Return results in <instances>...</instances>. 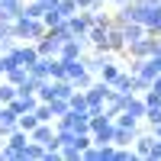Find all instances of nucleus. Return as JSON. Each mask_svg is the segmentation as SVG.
<instances>
[{
  "label": "nucleus",
  "mask_w": 161,
  "mask_h": 161,
  "mask_svg": "<svg viewBox=\"0 0 161 161\" xmlns=\"http://www.w3.org/2000/svg\"><path fill=\"white\" fill-rule=\"evenodd\" d=\"M48 29H45V23L42 19H32V16H26V13H19L16 19H13V39L16 42H39Z\"/></svg>",
  "instance_id": "f257e3e1"
},
{
  "label": "nucleus",
  "mask_w": 161,
  "mask_h": 161,
  "mask_svg": "<svg viewBox=\"0 0 161 161\" xmlns=\"http://www.w3.org/2000/svg\"><path fill=\"white\" fill-rule=\"evenodd\" d=\"M106 93H110V84L106 80H93L90 87H84V97H87V113H103V103H106Z\"/></svg>",
  "instance_id": "f03ea898"
},
{
  "label": "nucleus",
  "mask_w": 161,
  "mask_h": 161,
  "mask_svg": "<svg viewBox=\"0 0 161 161\" xmlns=\"http://www.w3.org/2000/svg\"><path fill=\"white\" fill-rule=\"evenodd\" d=\"M29 139L39 142L42 148H58V132H55V123H39L32 132H29Z\"/></svg>",
  "instance_id": "7ed1b4c3"
},
{
  "label": "nucleus",
  "mask_w": 161,
  "mask_h": 161,
  "mask_svg": "<svg viewBox=\"0 0 161 161\" xmlns=\"http://www.w3.org/2000/svg\"><path fill=\"white\" fill-rule=\"evenodd\" d=\"M13 129H19V116H16V110L10 103H0V136L7 139Z\"/></svg>",
  "instance_id": "20e7f679"
},
{
  "label": "nucleus",
  "mask_w": 161,
  "mask_h": 161,
  "mask_svg": "<svg viewBox=\"0 0 161 161\" xmlns=\"http://www.w3.org/2000/svg\"><path fill=\"white\" fill-rule=\"evenodd\" d=\"M84 52H87V39H84V36H71V39H64L58 58H80Z\"/></svg>",
  "instance_id": "39448f33"
},
{
  "label": "nucleus",
  "mask_w": 161,
  "mask_h": 161,
  "mask_svg": "<svg viewBox=\"0 0 161 161\" xmlns=\"http://www.w3.org/2000/svg\"><path fill=\"white\" fill-rule=\"evenodd\" d=\"M106 48H110V55H123L126 52V36H123V26H110L106 29Z\"/></svg>",
  "instance_id": "423d86ee"
},
{
  "label": "nucleus",
  "mask_w": 161,
  "mask_h": 161,
  "mask_svg": "<svg viewBox=\"0 0 161 161\" xmlns=\"http://www.w3.org/2000/svg\"><path fill=\"white\" fill-rule=\"evenodd\" d=\"M106 29H110V26H97V23H93L90 29L84 32V39H87V45H93L97 52H106V55H110V48H106Z\"/></svg>",
  "instance_id": "0eeeda50"
},
{
  "label": "nucleus",
  "mask_w": 161,
  "mask_h": 161,
  "mask_svg": "<svg viewBox=\"0 0 161 161\" xmlns=\"http://www.w3.org/2000/svg\"><path fill=\"white\" fill-rule=\"evenodd\" d=\"M123 113L129 119H136V123H142V119H145V100H142V93H132V97L126 100V106H123Z\"/></svg>",
  "instance_id": "6e6552de"
},
{
  "label": "nucleus",
  "mask_w": 161,
  "mask_h": 161,
  "mask_svg": "<svg viewBox=\"0 0 161 161\" xmlns=\"http://www.w3.org/2000/svg\"><path fill=\"white\" fill-rule=\"evenodd\" d=\"M139 136V126H119L113 123V145H132Z\"/></svg>",
  "instance_id": "1a4fd4ad"
},
{
  "label": "nucleus",
  "mask_w": 161,
  "mask_h": 161,
  "mask_svg": "<svg viewBox=\"0 0 161 161\" xmlns=\"http://www.w3.org/2000/svg\"><path fill=\"white\" fill-rule=\"evenodd\" d=\"M10 106L16 110V116H23V113H32L36 106H39V97H36V93H16V100H13Z\"/></svg>",
  "instance_id": "9d476101"
},
{
  "label": "nucleus",
  "mask_w": 161,
  "mask_h": 161,
  "mask_svg": "<svg viewBox=\"0 0 161 161\" xmlns=\"http://www.w3.org/2000/svg\"><path fill=\"white\" fill-rule=\"evenodd\" d=\"M132 148H136V155L145 161V158L152 155V148H155V136H152V132H139L136 142H132Z\"/></svg>",
  "instance_id": "9b49d317"
},
{
  "label": "nucleus",
  "mask_w": 161,
  "mask_h": 161,
  "mask_svg": "<svg viewBox=\"0 0 161 161\" xmlns=\"http://www.w3.org/2000/svg\"><path fill=\"white\" fill-rule=\"evenodd\" d=\"M123 36H126V45L129 42H136V39H142V36H148V29L139 23V19H129L126 26H123Z\"/></svg>",
  "instance_id": "f8f14e48"
},
{
  "label": "nucleus",
  "mask_w": 161,
  "mask_h": 161,
  "mask_svg": "<svg viewBox=\"0 0 161 161\" xmlns=\"http://www.w3.org/2000/svg\"><path fill=\"white\" fill-rule=\"evenodd\" d=\"M119 71H123V64H116L113 58H106V61H103V68H100V74H97V77H100V80H106V84H110V87H113V80L119 77Z\"/></svg>",
  "instance_id": "ddd939ff"
},
{
  "label": "nucleus",
  "mask_w": 161,
  "mask_h": 161,
  "mask_svg": "<svg viewBox=\"0 0 161 161\" xmlns=\"http://www.w3.org/2000/svg\"><path fill=\"white\" fill-rule=\"evenodd\" d=\"M23 3L26 0H0V16L3 19H16L23 13Z\"/></svg>",
  "instance_id": "4468645a"
},
{
  "label": "nucleus",
  "mask_w": 161,
  "mask_h": 161,
  "mask_svg": "<svg viewBox=\"0 0 161 161\" xmlns=\"http://www.w3.org/2000/svg\"><path fill=\"white\" fill-rule=\"evenodd\" d=\"M45 0H26V3H23V13H26V16H32V19H42L45 16Z\"/></svg>",
  "instance_id": "2eb2a0df"
},
{
  "label": "nucleus",
  "mask_w": 161,
  "mask_h": 161,
  "mask_svg": "<svg viewBox=\"0 0 161 161\" xmlns=\"http://www.w3.org/2000/svg\"><path fill=\"white\" fill-rule=\"evenodd\" d=\"M113 90H119V93H126V97H129V93H136V90H132V74L123 68V71H119V77L113 80Z\"/></svg>",
  "instance_id": "dca6fc26"
},
{
  "label": "nucleus",
  "mask_w": 161,
  "mask_h": 161,
  "mask_svg": "<svg viewBox=\"0 0 161 161\" xmlns=\"http://www.w3.org/2000/svg\"><path fill=\"white\" fill-rule=\"evenodd\" d=\"M42 23H45V29H55V26L64 23V16H61V10H58V7H48V10H45V16H42Z\"/></svg>",
  "instance_id": "f3484780"
},
{
  "label": "nucleus",
  "mask_w": 161,
  "mask_h": 161,
  "mask_svg": "<svg viewBox=\"0 0 161 161\" xmlns=\"http://www.w3.org/2000/svg\"><path fill=\"white\" fill-rule=\"evenodd\" d=\"M16 100V84H10L7 77H0V103H13Z\"/></svg>",
  "instance_id": "a211bd4d"
},
{
  "label": "nucleus",
  "mask_w": 161,
  "mask_h": 161,
  "mask_svg": "<svg viewBox=\"0 0 161 161\" xmlns=\"http://www.w3.org/2000/svg\"><path fill=\"white\" fill-rule=\"evenodd\" d=\"M42 155H45V148H42V145H39V142H32V139L26 142V152H23V161H32V158H36V161H42Z\"/></svg>",
  "instance_id": "6ab92c4d"
},
{
  "label": "nucleus",
  "mask_w": 161,
  "mask_h": 161,
  "mask_svg": "<svg viewBox=\"0 0 161 161\" xmlns=\"http://www.w3.org/2000/svg\"><path fill=\"white\" fill-rule=\"evenodd\" d=\"M3 77L10 80V84H16V87H19V84H23V80H26V77H29V68H23V64H16V68H10V71H7Z\"/></svg>",
  "instance_id": "aec40b11"
},
{
  "label": "nucleus",
  "mask_w": 161,
  "mask_h": 161,
  "mask_svg": "<svg viewBox=\"0 0 161 161\" xmlns=\"http://www.w3.org/2000/svg\"><path fill=\"white\" fill-rule=\"evenodd\" d=\"M48 106H52V116H55V119H58V116H64V113L71 110V103H68V100H61V97L48 100Z\"/></svg>",
  "instance_id": "412c9836"
},
{
  "label": "nucleus",
  "mask_w": 161,
  "mask_h": 161,
  "mask_svg": "<svg viewBox=\"0 0 161 161\" xmlns=\"http://www.w3.org/2000/svg\"><path fill=\"white\" fill-rule=\"evenodd\" d=\"M36 126H39V116H36V110H32V113H23V116H19V129H23V132H32Z\"/></svg>",
  "instance_id": "4be33fe9"
},
{
  "label": "nucleus",
  "mask_w": 161,
  "mask_h": 161,
  "mask_svg": "<svg viewBox=\"0 0 161 161\" xmlns=\"http://www.w3.org/2000/svg\"><path fill=\"white\" fill-rule=\"evenodd\" d=\"M36 116H39V123H55V116H52V106H48L45 100H39V106H36Z\"/></svg>",
  "instance_id": "5701e85b"
},
{
  "label": "nucleus",
  "mask_w": 161,
  "mask_h": 161,
  "mask_svg": "<svg viewBox=\"0 0 161 161\" xmlns=\"http://www.w3.org/2000/svg\"><path fill=\"white\" fill-rule=\"evenodd\" d=\"M129 19H132V7H129V3H126V7H119V10L113 13V23H116V26H126Z\"/></svg>",
  "instance_id": "b1692460"
},
{
  "label": "nucleus",
  "mask_w": 161,
  "mask_h": 161,
  "mask_svg": "<svg viewBox=\"0 0 161 161\" xmlns=\"http://www.w3.org/2000/svg\"><path fill=\"white\" fill-rule=\"evenodd\" d=\"M68 103H71V110H87V97H84V90H74Z\"/></svg>",
  "instance_id": "393cba45"
},
{
  "label": "nucleus",
  "mask_w": 161,
  "mask_h": 161,
  "mask_svg": "<svg viewBox=\"0 0 161 161\" xmlns=\"http://www.w3.org/2000/svg\"><path fill=\"white\" fill-rule=\"evenodd\" d=\"M58 10H61V16H71V13H77V3L74 0H58Z\"/></svg>",
  "instance_id": "a878e982"
},
{
  "label": "nucleus",
  "mask_w": 161,
  "mask_h": 161,
  "mask_svg": "<svg viewBox=\"0 0 161 161\" xmlns=\"http://www.w3.org/2000/svg\"><path fill=\"white\" fill-rule=\"evenodd\" d=\"M74 3H77V10H97L100 7L97 0H74Z\"/></svg>",
  "instance_id": "bb28decb"
},
{
  "label": "nucleus",
  "mask_w": 161,
  "mask_h": 161,
  "mask_svg": "<svg viewBox=\"0 0 161 161\" xmlns=\"http://www.w3.org/2000/svg\"><path fill=\"white\" fill-rule=\"evenodd\" d=\"M142 61H145V58H129V68H126V71H129V74H139Z\"/></svg>",
  "instance_id": "cd10ccee"
},
{
  "label": "nucleus",
  "mask_w": 161,
  "mask_h": 161,
  "mask_svg": "<svg viewBox=\"0 0 161 161\" xmlns=\"http://www.w3.org/2000/svg\"><path fill=\"white\" fill-rule=\"evenodd\" d=\"M7 68H10V64H7V55H3V52H0V77L7 74Z\"/></svg>",
  "instance_id": "c85d7f7f"
},
{
  "label": "nucleus",
  "mask_w": 161,
  "mask_h": 161,
  "mask_svg": "<svg viewBox=\"0 0 161 161\" xmlns=\"http://www.w3.org/2000/svg\"><path fill=\"white\" fill-rule=\"evenodd\" d=\"M116 7H126V3H136V0H113Z\"/></svg>",
  "instance_id": "c756f323"
},
{
  "label": "nucleus",
  "mask_w": 161,
  "mask_h": 161,
  "mask_svg": "<svg viewBox=\"0 0 161 161\" xmlns=\"http://www.w3.org/2000/svg\"><path fill=\"white\" fill-rule=\"evenodd\" d=\"M97 3H100V7H103V3H110V0H97Z\"/></svg>",
  "instance_id": "7c9ffc66"
},
{
  "label": "nucleus",
  "mask_w": 161,
  "mask_h": 161,
  "mask_svg": "<svg viewBox=\"0 0 161 161\" xmlns=\"http://www.w3.org/2000/svg\"><path fill=\"white\" fill-rule=\"evenodd\" d=\"M148 3H158V7H161V0H148Z\"/></svg>",
  "instance_id": "2f4dec72"
}]
</instances>
